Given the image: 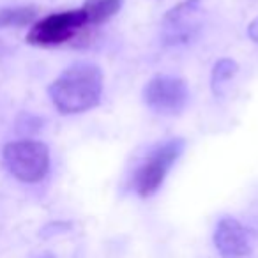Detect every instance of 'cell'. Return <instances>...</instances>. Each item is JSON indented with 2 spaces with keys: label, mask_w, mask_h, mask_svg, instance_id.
<instances>
[{
  "label": "cell",
  "mask_w": 258,
  "mask_h": 258,
  "mask_svg": "<svg viewBox=\"0 0 258 258\" xmlns=\"http://www.w3.org/2000/svg\"><path fill=\"white\" fill-rule=\"evenodd\" d=\"M247 36H249L251 41H254V43L258 44V16L249 23V27H247Z\"/></svg>",
  "instance_id": "cell-11"
},
{
  "label": "cell",
  "mask_w": 258,
  "mask_h": 258,
  "mask_svg": "<svg viewBox=\"0 0 258 258\" xmlns=\"http://www.w3.org/2000/svg\"><path fill=\"white\" fill-rule=\"evenodd\" d=\"M144 101L159 115H179L189 103V89L179 76L158 75L145 85Z\"/></svg>",
  "instance_id": "cell-6"
},
{
  "label": "cell",
  "mask_w": 258,
  "mask_h": 258,
  "mask_svg": "<svg viewBox=\"0 0 258 258\" xmlns=\"http://www.w3.org/2000/svg\"><path fill=\"white\" fill-rule=\"evenodd\" d=\"M87 27V20L82 9L55 13L39 20L27 34V43L34 46H58L71 41L82 29Z\"/></svg>",
  "instance_id": "cell-4"
},
{
  "label": "cell",
  "mask_w": 258,
  "mask_h": 258,
  "mask_svg": "<svg viewBox=\"0 0 258 258\" xmlns=\"http://www.w3.org/2000/svg\"><path fill=\"white\" fill-rule=\"evenodd\" d=\"M2 159L8 172L25 184L41 182L50 172V149L37 140L11 142L2 151Z\"/></svg>",
  "instance_id": "cell-2"
},
{
  "label": "cell",
  "mask_w": 258,
  "mask_h": 258,
  "mask_svg": "<svg viewBox=\"0 0 258 258\" xmlns=\"http://www.w3.org/2000/svg\"><path fill=\"white\" fill-rule=\"evenodd\" d=\"M214 246L223 258H246L251 253V237L235 218H223L214 232Z\"/></svg>",
  "instance_id": "cell-7"
},
{
  "label": "cell",
  "mask_w": 258,
  "mask_h": 258,
  "mask_svg": "<svg viewBox=\"0 0 258 258\" xmlns=\"http://www.w3.org/2000/svg\"><path fill=\"white\" fill-rule=\"evenodd\" d=\"M41 258H53L51 254H44V256H41Z\"/></svg>",
  "instance_id": "cell-12"
},
{
  "label": "cell",
  "mask_w": 258,
  "mask_h": 258,
  "mask_svg": "<svg viewBox=\"0 0 258 258\" xmlns=\"http://www.w3.org/2000/svg\"><path fill=\"white\" fill-rule=\"evenodd\" d=\"M204 22L200 0H184L165 15L161 22V39L166 46H184L198 36Z\"/></svg>",
  "instance_id": "cell-5"
},
{
  "label": "cell",
  "mask_w": 258,
  "mask_h": 258,
  "mask_svg": "<svg viewBox=\"0 0 258 258\" xmlns=\"http://www.w3.org/2000/svg\"><path fill=\"white\" fill-rule=\"evenodd\" d=\"M124 0H85L80 9L83 11L87 25H101L120 11Z\"/></svg>",
  "instance_id": "cell-8"
},
{
  "label": "cell",
  "mask_w": 258,
  "mask_h": 258,
  "mask_svg": "<svg viewBox=\"0 0 258 258\" xmlns=\"http://www.w3.org/2000/svg\"><path fill=\"white\" fill-rule=\"evenodd\" d=\"M184 147L186 144L180 138H173L166 144L158 145L138 166L135 173V191L144 198L152 197L161 187L172 165L180 158Z\"/></svg>",
  "instance_id": "cell-3"
},
{
  "label": "cell",
  "mask_w": 258,
  "mask_h": 258,
  "mask_svg": "<svg viewBox=\"0 0 258 258\" xmlns=\"http://www.w3.org/2000/svg\"><path fill=\"white\" fill-rule=\"evenodd\" d=\"M237 69H239V66L232 58H221V60L216 62L211 76V85L216 96H221L225 85L237 75Z\"/></svg>",
  "instance_id": "cell-10"
},
{
  "label": "cell",
  "mask_w": 258,
  "mask_h": 258,
  "mask_svg": "<svg viewBox=\"0 0 258 258\" xmlns=\"http://www.w3.org/2000/svg\"><path fill=\"white\" fill-rule=\"evenodd\" d=\"M37 8L36 6H15V8L0 9V29L9 27H27L36 23Z\"/></svg>",
  "instance_id": "cell-9"
},
{
  "label": "cell",
  "mask_w": 258,
  "mask_h": 258,
  "mask_svg": "<svg viewBox=\"0 0 258 258\" xmlns=\"http://www.w3.org/2000/svg\"><path fill=\"white\" fill-rule=\"evenodd\" d=\"M51 103L60 113H83L97 106L103 94V73L89 62L68 68L48 89Z\"/></svg>",
  "instance_id": "cell-1"
}]
</instances>
